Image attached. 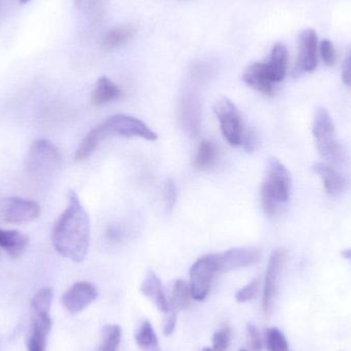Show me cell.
Masks as SVG:
<instances>
[{
	"label": "cell",
	"instance_id": "cell-1",
	"mask_svg": "<svg viewBox=\"0 0 351 351\" xmlns=\"http://www.w3.org/2000/svg\"><path fill=\"white\" fill-rule=\"evenodd\" d=\"M90 222L76 192L68 193V206L53 226L51 241L56 251L73 262L84 261L90 247Z\"/></svg>",
	"mask_w": 351,
	"mask_h": 351
},
{
	"label": "cell",
	"instance_id": "cell-2",
	"mask_svg": "<svg viewBox=\"0 0 351 351\" xmlns=\"http://www.w3.org/2000/svg\"><path fill=\"white\" fill-rule=\"evenodd\" d=\"M291 190V173L278 158H270L266 179L261 188V204L264 213L269 217L278 215L290 199Z\"/></svg>",
	"mask_w": 351,
	"mask_h": 351
},
{
	"label": "cell",
	"instance_id": "cell-3",
	"mask_svg": "<svg viewBox=\"0 0 351 351\" xmlns=\"http://www.w3.org/2000/svg\"><path fill=\"white\" fill-rule=\"evenodd\" d=\"M313 134L319 156L329 164H339L343 160V149L336 136L335 125L329 111L319 107L313 117Z\"/></svg>",
	"mask_w": 351,
	"mask_h": 351
},
{
	"label": "cell",
	"instance_id": "cell-4",
	"mask_svg": "<svg viewBox=\"0 0 351 351\" xmlns=\"http://www.w3.org/2000/svg\"><path fill=\"white\" fill-rule=\"evenodd\" d=\"M27 173L33 178L47 177L55 173L62 165L59 149L49 140H35L26 158Z\"/></svg>",
	"mask_w": 351,
	"mask_h": 351
},
{
	"label": "cell",
	"instance_id": "cell-5",
	"mask_svg": "<svg viewBox=\"0 0 351 351\" xmlns=\"http://www.w3.org/2000/svg\"><path fill=\"white\" fill-rule=\"evenodd\" d=\"M214 112L220 123L221 132L230 145L239 146L243 142V117L237 107L228 98L219 99L214 104Z\"/></svg>",
	"mask_w": 351,
	"mask_h": 351
},
{
	"label": "cell",
	"instance_id": "cell-6",
	"mask_svg": "<svg viewBox=\"0 0 351 351\" xmlns=\"http://www.w3.org/2000/svg\"><path fill=\"white\" fill-rule=\"evenodd\" d=\"M215 254L206 255L194 262L190 268V291L192 298L204 301L210 292L213 280L218 274Z\"/></svg>",
	"mask_w": 351,
	"mask_h": 351
},
{
	"label": "cell",
	"instance_id": "cell-7",
	"mask_svg": "<svg viewBox=\"0 0 351 351\" xmlns=\"http://www.w3.org/2000/svg\"><path fill=\"white\" fill-rule=\"evenodd\" d=\"M40 206L35 200L23 197H8L0 204V218L8 224L21 225L36 220Z\"/></svg>",
	"mask_w": 351,
	"mask_h": 351
},
{
	"label": "cell",
	"instance_id": "cell-8",
	"mask_svg": "<svg viewBox=\"0 0 351 351\" xmlns=\"http://www.w3.org/2000/svg\"><path fill=\"white\" fill-rule=\"evenodd\" d=\"M109 135L138 137L147 141H156L158 136L144 121L127 114H115L104 121Z\"/></svg>",
	"mask_w": 351,
	"mask_h": 351
},
{
	"label": "cell",
	"instance_id": "cell-9",
	"mask_svg": "<svg viewBox=\"0 0 351 351\" xmlns=\"http://www.w3.org/2000/svg\"><path fill=\"white\" fill-rule=\"evenodd\" d=\"M287 254L284 250L278 249L272 252L266 269L265 285L263 292V311L269 315L274 308V301L278 291L280 272L286 262Z\"/></svg>",
	"mask_w": 351,
	"mask_h": 351
},
{
	"label": "cell",
	"instance_id": "cell-10",
	"mask_svg": "<svg viewBox=\"0 0 351 351\" xmlns=\"http://www.w3.org/2000/svg\"><path fill=\"white\" fill-rule=\"evenodd\" d=\"M260 256V252L253 247H239L215 254L219 272H229L253 265L259 261Z\"/></svg>",
	"mask_w": 351,
	"mask_h": 351
},
{
	"label": "cell",
	"instance_id": "cell-11",
	"mask_svg": "<svg viewBox=\"0 0 351 351\" xmlns=\"http://www.w3.org/2000/svg\"><path fill=\"white\" fill-rule=\"evenodd\" d=\"M200 103L197 95L191 90H185L179 102V119L186 133L196 137L200 128Z\"/></svg>",
	"mask_w": 351,
	"mask_h": 351
},
{
	"label": "cell",
	"instance_id": "cell-12",
	"mask_svg": "<svg viewBox=\"0 0 351 351\" xmlns=\"http://www.w3.org/2000/svg\"><path fill=\"white\" fill-rule=\"evenodd\" d=\"M97 297L98 291L94 285L88 282H78L63 295L62 302L67 311L76 315L94 302Z\"/></svg>",
	"mask_w": 351,
	"mask_h": 351
},
{
	"label": "cell",
	"instance_id": "cell-13",
	"mask_svg": "<svg viewBox=\"0 0 351 351\" xmlns=\"http://www.w3.org/2000/svg\"><path fill=\"white\" fill-rule=\"evenodd\" d=\"M319 38L313 29H306L299 35V53L297 70L300 72H313L317 67L319 59Z\"/></svg>",
	"mask_w": 351,
	"mask_h": 351
},
{
	"label": "cell",
	"instance_id": "cell-14",
	"mask_svg": "<svg viewBox=\"0 0 351 351\" xmlns=\"http://www.w3.org/2000/svg\"><path fill=\"white\" fill-rule=\"evenodd\" d=\"M288 49L282 43L272 47L269 60L263 64V70L270 82L278 86L285 80L288 71Z\"/></svg>",
	"mask_w": 351,
	"mask_h": 351
},
{
	"label": "cell",
	"instance_id": "cell-15",
	"mask_svg": "<svg viewBox=\"0 0 351 351\" xmlns=\"http://www.w3.org/2000/svg\"><path fill=\"white\" fill-rule=\"evenodd\" d=\"M243 80L250 88L261 93L264 96L272 97L276 95L278 86L272 84L264 73L261 62H256L247 66L243 74Z\"/></svg>",
	"mask_w": 351,
	"mask_h": 351
},
{
	"label": "cell",
	"instance_id": "cell-16",
	"mask_svg": "<svg viewBox=\"0 0 351 351\" xmlns=\"http://www.w3.org/2000/svg\"><path fill=\"white\" fill-rule=\"evenodd\" d=\"M51 329V319L49 315H34L27 343L28 351H45L47 336Z\"/></svg>",
	"mask_w": 351,
	"mask_h": 351
},
{
	"label": "cell",
	"instance_id": "cell-17",
	"mask_svg": "<svg viewBox=\"0 0 351 351\" xmlns=\"http://www.w3.org/2000/svg\"><path fill=\"white\" fill-rule=\"evenodd\" d=\"M141 292L144 296L154 301L158 311L166 315L170 311V302L167 298L162 280L154 271L148 272L145 280L142 282Z\"/></svg>",
	"mask_w": 351,
	"mask_h": 351
},
{
	"label": "cell",
	"instance_id": "cell-18",
	"mask_svg": "<svg viewBox=\"0 0 351 351\" xmlns=\"http://www.w3.org/2000/svg\"><path fill=\"white\" fill-rule=\"evenodd\" d=\"M29 245V237L16 230L0 228V250L12 258L22 256Z\"/></svg>",
	"mask_w": 351,
	"mask_h": 351
},
{
	"label": "cell",
	"instance_id": "cell-19",
	"mask_svg": "<svg viewBox=\"0 0 351 351\" xmlns=\"http://www.w3.org/2000/svg\"><path fill=\"white\" fill-rule=\"evenodd\" d=\"M313 171L323 180L324 187L329 195H337L346 189L348 184L346 178L333 167L326 164H317L313 166Z\"/></svg>",
	"mask_w": 351,
	"mask_h": 351
},
{
	"label": "cell",
	"instance_id": "cell-20",
	"mask_svg": "<svg viewBox=\"0 0 351 351\" xmlns=\"http://www.w3.org/2000/svg\"><path fill=\"white\" fill-rule=\"evenodd\" d=\"M108 136L110 135H109L108 130L104 123L90 130V133L84 137L80 147L76 150L75 160L77 162L88 160L96 152L97 147L100 145L101 142L106 139Z\"/></svg>",
	"mask_w": 351,
	"mask_h": 351
},
{
	"label": "cell",
	"instance_id": "cell-21",
	"mask_svg": "<svg viewBox=\"0 0 351 351\" xmlns=\"http://www.w3.org/2000/svg\"><path fill=\"white\" fill-rule=\"evenodd\" d=\"M121 90L112 80L106 76L99 78L95 84L94 90L90 96V101L95 106H102L107 103L117 100L121 96Z\"/></svg>",
	"mask_w": 351,
	"mask_h": 351
},
{
	"label": "cell",
	"instance_id": "cell-22",
	"mask_svg": "<svg viewBox=\"0 0 351 351\" xmlns=\"http://www.w3.org/2000/svg\"><path fill=\"white\" fill-rule=\"evenodd\" d=\"M134 35H135V30H134L133 27L127 26V25L114 27L105 34L102 41V47L106 51L119 49V47L127 45L133 38Z\"/></svg>",
	"mask_w": 351,
	"mask_h": 351
},
{
	"label": "cell",
	"instance_id": "cell-23",
	"mask_svg": "<svg viewBox=\"0 0 351 351\" xmlns=\"http://www.w3.org/2000/svg\"><path fill=\"white\" fill-rule=\"evenodd\" d=\"M218 158V148L214 142L204 140L198 146L195 158H194V167L199 171H206L212 168L216 164Z\"/></svg>",
	"mask_w": 351,
	"mask_h": 351
},
{
	"label": "cell",
	"instance_id": "cell-24",
	"mask_svg": "<svg viewBox=\"0 0 351 351\" xmlns=\"http://www.w3.org/2000/svg\"><path fill=\"white\" fill-rule=\"evenodd\" d=\"M191 291H190L189 285L182 280H178L175 282L174 288L172 291V301L170 303V307L176 311H185V309L191 307Z\"/></svg>",
	"mask_w": 351,
	"mask_h": 351
},
{
	"label": "cell",
	"instance_id": "cell-25",
	"mask_svg": "<svg viewBox=\"0 0 351 351\" xmlns=\"http://www.w3.org/2000/svg\"><path fill=\"white\" fill-rule=\"evenodd\" d=\"M121 340V329L119 326H105L102 331V341L98 351H117Z\"/></svg>",
	"mask_w": 351,
	"mask_h": 351
},
{
	"label": "cell",
	"instance_id": "cell-26",
	"mask_svg": "<svg viewBox=\"0 0 351 351\" xmlns=\"http://www.w3.org/2000/svg\"><path fill=\"white\" fill-rule=\"evenodd\" d=\"M136 342L139 348L145 350L158 346V336L149 322L144 321L140 326L139 330L136 334Z\"/></svg>",
	"mask_w": 351,
	"mask_h": 351
},
{
	"label": "cell",
	"instance_id": "cell-27",
	"mask_svg": "<svg viewBox=\"0 0 351 351\" xmlns=\"http://www.w3.org/2000/svg\"><path fill=\"white\" fill-rule=\"evenodd\" d=\"M53 297V291L51 288L41 289L38 291L31 302L34 315H49Z\"/></svg>",
	"mask_w": 351,
	"mask_h": 351
},
{
	"label": "cell",
	"instance_id": "cell-28",
	"mask_svg": "<svg viewBox=\"0 0 351 351\" xmlns=\"http://www.w3.org/2000/svg\"><path fill=\"white\" fill-rule=\"evenodd\" d=\"M265 339L268 351H290L286 337L276 328H270L267 330Z\"/></svg>",
	"mask_w": 351,
	"mask_h": 351
},
{
	"label": "cell",
	"instance_id": "cell-29",
	"mask_svg": "<svg viewBox=\"0 0 351 351\" xmlns=\"http://www.w3.org/2000/svg\"><path fill=\"white\" fill-rule=\"evenodd\" d=\"M260 287V278H257L255 280H252L251 282L243 287V289L239 291L235 295L237 302L245 303L247 301L253 300L256 296H257L258 292H259Z\"/></svg>",
	"mask_w": 351,
	"mask_h": 351
},
{
	"label": "cell",
	"instance_id": "cell-30",
	"mask_svg": "<svg viewBox=\"0 0 351 351\" xmlns=\"http://www.w3.org/2000/svg\"><path fill=\"white\" fill-rule=\"evenodd\" d=\"M319 53H321L322 59L326 65L329 67L335 65L336 61H337V55H336L335 47L331 41L324 39L319 43Z\"/></svg>",
	"mask_w": 351,
	"mask_h": 351
},
{
	"label": "cell",
	"instance_id": "cell-31",
	"mask_svg": "<svg viewBox=\"0 0 351 351\" xmlns=\"http://www.w3.org/2000/svg\"><path fill=\"white\" fill-rule=\"evenodd\" d=\"M230 342V330L224 327L220 331L216 332L213 337V350L214 351H226Z\"/></svg>",
	"mask_w": 351,
	"mask_h": 351
},
{
	"label": "cell",
	"instance_id": "cell-32",
	"mask_svg": "<svg viewBox=\"0 0 351 351\" xmlns=\"http://www.w3.org/2000/svg\"><path fill=\"white\" fill-rule=\"evenodd\" d=\"M177 186L173 180H168L165 184L164 198L166 202V208L169 212L174 210L176 202H177Z\"/></svg>",
	"mask_w": 351,
	"mask_h": 351
},
{
	"label": "cell",
	"instance_id": "cell-33",
	"mask_svg": "<svg viewBox=\"0 0 351 351\" xmlns=\"http://www.w3.org/2000/svg\"><path fill=\"white\" fill-rule=\"evenodd\" d=\"M247 333H249V341L251 344L252 350L254 351H261L263 348V341H262L261 335L259 330L253 324L247 326Z\"/></svg>",
	"mask_w": 351,
	"mask_h": 351
},
{
	"label": "cell",
	"instance_id": "cell-34",
	"mask_svg": "<svg viewBox=\"0 0 351 351\" xmlns=\"http://www.w3.org/2000/svg\"><path fill=\"white\" fill-rule=\"evenodd\" d=\"M177 313L176 309L170 307V311L167 313V319L165 321L164 334L166 336L172 335L174 333L176 324H177Z\"/></svg>",
	"mask_w": 351,
	"mask_h": 351
},
{
	"label": "cell",
	"instance_id": "cell-35",
	"mask_svg": "<svg viewBox=\"0 0 351 351\" xmlns=\"http://www.w3.org/2000/svg\"><path fill=\"white\" fill-rule=\"evenodd\" d=\"M241 144H243L247 152H254L258 146L257 134L254 131L245 132V135L243 134Z\"/></svg>",
	"mask_w": 351,
	"mask_h": 351
},
{
	"label": "cell",
	"instance_id": "cell-36",
	"mask_svg": "<svg viewBox=\"0 0 351 351\" xmlns=\"http://www.w3.org/2000/svg\"><path fill=\"white\" fill-rule=\"evenodd\" d=\"M341 78L343 84L351 88V49L342 65Z\"/></svg>",
	"mask_w": 351,
	"mask_h": 351
},
{
	"label": "cell",
	"instance_id": "cell-37",
	"mask_svg": "<svg viewBox=\"0 0 351 351\" xmlns=\"http://www.w3.org/2000/svg\"><path fill=\"white\" fill-rule=\"evenodd\" d=\"M123 229H121L119 226L109 227L106 231L107 239H108L110 241H114V243L121 241V239H123Z\"/></svg>",
	"mask_w": 351,
	"mask_h": 351
},
{
	"label": "cell",
	"instance_id": "cell-38",
	"mask_svg": "<svg viewBox=\"0 0 351 351\" xmlns=\"http://www.w3.org/2000/svg\"><path fill=\"white\" fill-rule=\"evenodd\" d=\"M341 255L344 259L351 261V249L343 250V251L341 252Z\"/></svg>",
	"mask_w": 351,
	"mask_h": 351
},
{
	"label": "cell",
	"instance_id": "cell-39",
	"mask_svg": "<svg viewBox=\"0 0 351 351\" xmlns=\"http://www.w3.org/2000/svg\"><path fill=\"white\" fill-rule=\"evenodd\" d=\"M146 351H160V350H158V346H154V348H148Z\"/></svg>",
	"mask_w": 351,
	"mask_h": 351
},
{
	"label": "cell",
	"instance_id": "cell-40",
	"mask_svg": "<svg viewBox=\"0 0 351 351\" xmlns=\"http://www.w3.org/2000/svg\"><path fill=\"white\" fill-rule=\"evenodd\" d=\"M19 1H20L21 4H25L27 3V2L30 1V0H19Z\"/></svg>",
	"mask_w": 351,
	"mask_h": 351
},
{
	"label": "cell",
	"instance_id": "cell-41",
	"mask_svg": "<svg viewBox=\"0 0 351 351\" xmlns=\"http://www.w3.org/2000/svg\"><path fill=\"white\" fill-rule=\"evenodd\" d=\"M202 351H214V350H212V348H204Z\"/></svg>",
	"mask_w": 351,
	"mask_h": 351
},
{
	"label": "cell",
	"instance_id": "cell-42",
	"mask_svg": "<svg viewBox=\"0 0 351 351\" xmlns=\"http://www.w3.org/2000/svg\"><path fill=\"white\" fill-rule=\"evenodd\" d=\"M239 351H249L247 350H239Z\"/></svg>",
	"mask_w": 351,
	"mask_h": 351
}]
</instances>
